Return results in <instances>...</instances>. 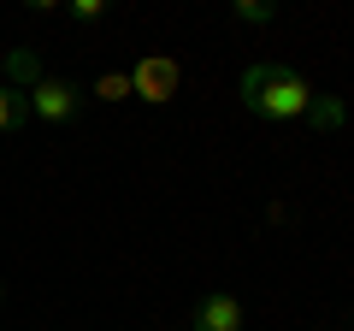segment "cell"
Instances as JSON below:
<instances>
[{"label": "cell", "mask_w": 354, "mask_h": 331, "mask_svg": "<svg viewBox=\"0 0 354 331\" xmlns=\"http://www.w3.org/2000/svg\"><path fill=\"white\" fill-rule=\"evenodd\" d=\"M242 107L266 125H301L307 107H313V83L278 60H260L242 71Z\"/></svg>", "instance_id": "6da1fadb"}, {"label": "cell", "mask_w": 354, "mask_h": 331, "mask_svg": "<svg viewBox=\"0 0 354 331\" xmlns=\"http://www.w3.org/2000/svg\"><path fill=\"white\" fill-rule=\"evenodd\" d=\"M177 89H183V65L171 60V53H142L136 65H130V95L148 107H165L177 101Z\"/></svg>", "instance_id": "7a4b0ae2"}, {"label": "cell", "mask_w": 354, "mask_h": 331, "mask_svg": "<svg viewBox=\"0 0 354 331\" xmlns=\"http://www.w3.org/2000/svg\"><path fill=\"white\" fill-rule=\"evenodd\" d=\"M24 101H30V118H41V125H71L83 113V89H77L71 77H48V71H41V83Z\"/></svg>", "instance_id": "3957f363"}, {"label": "cell", "mask_w": 354, "mask_h": 331, "mask_svg": "<svg viewBox=\"0 0 354 331\" xmlns=\"http://www.w3.org/2000/svg\"><path fill=\"white\" fill-rule=\"evenodd\" d=\"M189 331H248V302L236 290H207L189 314Z\"/></svg>", "instance_id": "277c9868"}, {"label": "cell", "mask_w": 354, "mask_h": 331, "mask_svg": "<svg viewBox=\"0 0 354 331\" xmlns=\"http://www.w3.org/2000/svg\"><path fill=\"white\" fill-rule=\"evenodd\" d=\"M301 125L307 130H342L348 125V101H342V95H313V107H307Z\"/></svg>", "instance_id": "5b68a950"}, {"label": "cell", "mask_w": 354, "mask_h": 331, "mask_svg": "<svg viewBox=\"0 0 354 331\" xmlns=\"http://www.w3.org/2000/svg\"><path fill=\"white\" fill-rule=\"evenodd\" d=\"M6 83H12V89H36V83H41V65H36V53H24V48H12V53H6Z\"/></svg>", "instance_id": "8992f818"}, {"label": "cell", "mask_w": 354, "mask_h": 331, "mask_svg": "<svg viewBox=\"0 0 354 331\" xmlns=\"http://www.w3.org/2000/svg\"><path fill=\"white\" fill-rule=\"evenodd\" d=\"M30 118V101H24V89H12V83H0V136H12L18 125Z\"/></svg>", "instance_id": "52a82bcc"}, {"label": "cell", "mask_w": 354, "mask_h": 331, "mask_svg": "<svg viewBox=\"0 0 354 331\" xmlns=\"http://www.w3.org/2000/svg\"><path fill=\"white\" fill-rule=\"evenodd\" d=\"M230 18H236V24H248V30H260V24H272V18H278V6H272V0H236V6H230Z\"/></svg>", "instance_id": "ba28073f"}, {"label": "cell", "mask_w": 354, "mask_h": 331, "mask_svg": "<svg viewBox=\"0 0 354 331\" xmlns=\"http://www.w3.org/2000/svg\"><path fill=\"white\" fill-rule=\"evenodd\" d=\"M95 101H130V71H101L95 77Z\"/></svg>", "instance_id": "9c48e42d"}, {"label": "cell", "mask_w": 354, "mask_h": 331, "mask_svg": "<svg viewBox=\"0 0 354 331\" xmlns=\"http://www.w3.org/2000/svg\"><path fill=\"white\" fill-rule=\"evenodd\" d=\"M65 18H71V24H101V18H106V0H71Z\"/></svg>", "instance_id": "30bf717a"}, {"label": "cell", "mask_w": 354, "mask_h": 331, "mask_svg": "<svg viewBox=\"0 0 354 331\" xmlns=\"http://www.w3.org/2000/svg\"><path fill=\"white\" fill-rule=\"evenodd\" d=\"M0 296H6V284H0Z\"/></svg>", "instance_id": "8fae6325"}, {"label": "cell", "mask_w": 354, "mask_h": 331, "mask_svg": "<svg viewBox=\"0 0 354 331\" xmlns=\"http://www.w3.org/2000/svg\"><path fill=\"white\" fill-rule=\"evenodd\" d=\"M183 331H189V325H183Z\"/></svg>", "instance_id": "7c38bea8"}]
</instances>
